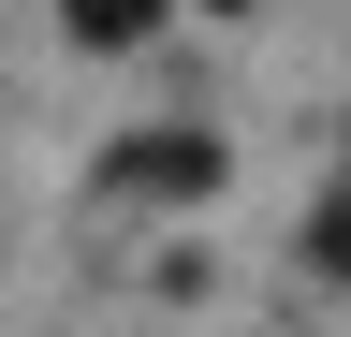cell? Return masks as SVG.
Here are the masks:
<instances>
[{
    "instance_id": "3",
    "label": "cell",
    "mask_w": 351,
    "mask_h": 337,
    "mask_svg": "<svg viewBox=\"0 0 351 337\" xmlns=\"http://www.w3.org/2000/svg\"><path fill=\"white\" fill-rule=\"evenodd\" d=\"M307 264H322V279H351V191L322 205V220H307Z\"/></svg>"
},
{
    "instance_id": "2",
    "label": "cell",
    "mask_w": 351,
    "mask_h": 337,
    "mask_svg": "<svg viewBox=\"0 0 351 337\" xmlns=\"http://www.w3.org/2000/svg\"><path fill=\"white\" fill-rule=\"evenodd\" d=\"M59 30H73V45H147V30H161V0H59Z\"/></svg>"
},
{
    "instance_id": "1",
    "label": "cell",
    "mask_w": 351,
    "mask_h": 337,
    "mask_svg": "<svg viewBox=\"0 0 351 337\" xmlns=\"http://www.w3.org/2000/svg\"><path fill=\"white\" fill-rule=\"evenodd\" d=\"M103 191H117V205H205V191H219V147L161 117V132H132V147L103 161Z\"/></svg>"
}]
</instances>
